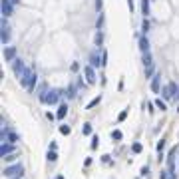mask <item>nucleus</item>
<instances>
[{
  "label": "nucleus",
  "instance_id": "f257e3e1",
  "mask_svg": "<svg viewBox=\"0 0 179 179\" xmlns=\"http://www.w3.org/2000/svg\"><path fill=\"white\" fill-rule=\"evenodd\" d=\"M20 84H22V88H26L28 92H34L36 84H38V76H36V70L34 68H28L24 72V76L20 78Z\"/></svg>",
  "mask_w": 179,
  "mask_h": 179
},
{
  "label": "nucleus",
  "instance_id": "f03ea898",
  "mask_svg": "<svg viewBox=\"0 0 179 179\" xmlns=\"http://www.w3.org/2000/svg\"><path fill=\"white\" fill-rule=\"evenodd\" d=\"M62 94H64L62 90H48L40 102H42V104H48V106H54V104H58V102H60Z\"/></svg>",
  "mask_w": 179,
  "mask_h": 179
},
{
  "label": "nucleus",
  "instance_id": "7ed1b4c3",
  "mask_svg": "<svg viewBox=\"0 0 179 179\" xmlns=\"http://www.w3.org/2000/svg\"><path fill=\"white\" fill-rule=\"evenodd\" d=\"M22 175H24V167L20 163L8 165L6 169H4V177H8V179H16V177H22Z\"/></svg>",
  "mask_w": 179,
  "mask_h": 179
},
{
  "label": "nucleus",
  "instance_id": "20e7f679",
  "mask_svg": "<svg viewBox=\"0 0 179 179\" xmlns=\"http://www.w3.org/2000/svg\"><path fill=\"white\" fill-rule=\"evenodd\" d=\"M177 88H179V86H177L175 82H169L167 86H163V88H161V96H163L165 100H171V97H175Z\"/></svg>",
  "mask_w": 179,
  "mask_h": 179
},
{
  "label": "nucleus",
  "instance_id": "39448f33",
  "mask_svg": "<svg viewBox=\"0 0 179 179\" xmlns=\"http://www.w3.org/2000/svg\"><path fill=\"white\" fill-rule=\"evenodd\" d=\"M0 40H2V44H8L10 42V26L6 22V18L0 20Z\"/></svg>",
  "mask_w": 179,
  "mask_h": 179
},
{
  "label": "nucleus",
  "instance_id": "423d86ee",
  "mask_svg": "<svg viewBox=\"0 0 179 179\" xmlns=\"http://www.w3.org/2000/svg\"><path fill=\"white\" fill-rule=\"evenodd\" d=\"M84 78L88 84H96L97 82V74H96V68H92L90 64L88 66H84Z\"/></svg>",
  "mask_w": 179,
  "mask_h": 179
},
{
  "label": "nucleus",
  "instance_id": "0eeeda50",
  "mask_svg": "<svg viewBox=\"0 0 179 179\" xmlns=\"http://www.w3.org/2000/svg\"><path fill=\"white\" fill-rule=\"evenodd\" d=\"M26 70H28V68L24 66V62H22L20 58L16 60V62H12V72H14V76H16V78H22Z\"/></svg>",
  "mask_w": 179,
  "mask_h": 179
},
{
  "label": "nucleus",
  "instance_id": "6e6552de",
  "mask_svg": "<svg viewBox=\"0 0 179 179\" xmlns=\"http://www.w3.org/2000/svg\"><path fill=\"white\" fill-rule=\"evenodd\" d=\"M0 10H2V16H4V18H10L12 12H14V4L10 2V0H2V2H0Z\"/></svg>",
  "mask_w": 179,
  "mask_h": 179
},
{
  "label": "nucleus",
  "instance_id": "1a4fd4ad",
  "mask_svg": "<svg viewBox=\"0 0 179 179\" xmlns=\"http://www.w3.org/2000/svg\"><path fill=\"white\" fill-rule=\"evenodd\" d=\"M90 66L92 68H104V66H102V52L94 50L90 54Z\"/></svg>",
  "mask_w": 179,
  "mask_h": 179
},
{
  "label": "nucleus",
  "instance_id": "9d476101",
  "mask_svg": "<svg viewBox=\"0 0 179 179\" xmlns=\"http://www.w3.org/2000/svg\"><path fill=\"white\" fill-rule=\"evenodd\" d=\"M16 52H18V50H16V46L4 48V60H6V62H10V64L16 62V60H18V58H16Z\"/></svg>",
  "mask_w": 179,
  "mask_h": 179
},
{
  "label": "nucleus",
  "instance_id": "9b49d317",
  "mask_svg": "<svg viewBox=\"0 0 179 179\" xmlns=\"http://www.w3.org/2000/svg\"><path fill=\"white\" fill-rule=\"evenodd\" d=\"M151 92L153 94H161V74H155L151 78Z\"/></svg>",
  "mask_w": 179,
  "mask_h": 179
},
{
  "label": "nucleus",
  "instance_id": "f8f14e48",
  "mask_svg": "<svg viewBox=\"0 0 179 179\" xmlns=\"http://www.w3.org/2000/svg\"><path fill=\"white\" fill-rule=\"evenodd\" d=\"M14 147H16L14 143L2 142V143H0V155H2V157H6V155H10V153H14Z\"/></svg>",
  "mask_w": 179,
  "mask_h": 179
},
{
  "label": "nucleus",
  "instance_id": "ddd939ff",
  "mask_svg": "<svg viewBox=\"0 0 179 179\" xmlns=\"http://www.w3.org/2000/svg\"><path fill=\"white\" fill-rule=\"evenodd\" d=\"M175 153H177V149H171L169 155H167V167H169V173L175 171ZM173 175H175V173H173Z\"/></svg>",
  "mask_w": 179,
  "mask_h": 179
},
{
  "label": "nucleus",
  "instance_id": "4468645a",
  "mask_svg": "<svg viewBox=\"0 0 179 179\" xmlns=\"http://www.w3.org/2000/svg\"><path fill=\"white\" fill-rule=\"evenodd\" d=\"M139 50H142V54L149 52V40H147V36H145V34L139 36Z\"/></svg>",
  "mask_w": 179,
  "mask_h": 179
},
{
  "label": "nucleus",
  "instance_id": "2eb2a0df",
  "mask_svg": "<svg viewBox=\"0 0 179 179\" xmlns=\"http://www.w3.org/2000/svg\"><path fill=\"white\" fill-rule=\"evenodd\" d=\"M142 62H143V68H149V66H153V56H151V52H145V54H142Z\"/></svg>",
  "mask_w": 179,
  "mask_h": 179
},
{
  "label": "nucleus",
  "instance_id": "dca6fc26",
  "mask_svg": "<svg viewBox=\"0 0 179 179\" xmlns=\"http://www.w3.org/2000/svg\"><path fill=\"white\" fill-rule=\"evenodd\" d=\"M66 113H68V104H60L56 117H58V119H64V117H66Z\"/></svg>",
  "mask_w": 179,
  "mask_h": 179
},
{
  "label": "nucleus",
  "instance_id": "f3484780",
  "mask_svg": "<svg viewBox=\"0 0 179 179\" xmlns=\"http://www.w3.org/2000/svg\"><path fill=\"white\" fill-rule=\"evenodd\" d=\"M76 96H78V88H76V86H68L66 97H68V100H72V97H76Z\"/></svg>",
  "mask_w": 179,
  "mask_h": 179
},
{
  "label": "nucleus",
  "instance_id": "a211bd4d",
  "mask_svg": "<svg viewBox=\"0 0 179 179\" xmlns=\"http://www.w3.org/2000/svg\"><path fill=\"white\" fill-rule=\"evenodd\" d=\"M94 42H96V46H102V44H104V30H97V32H96Z\"/></svg>",
  "mask_w": 179,
  "mask_h": 179
},
{
  "label": "nucleus",
  "instance_id": "6ab92c4d",
  "mask_svg": "<svg viewBox=\"0 0 179 179\" xmlns=\"http://www.w3.org/2000/svg\"><path fill=\"white\" fill-rule=\"evenodd\" d=\"M142 14H143V18L149 16V0H142Z\"/></svg>",
  "mask_w": 179,
  "mask_h": 179
},
{
  "label": "nucleus",
  "instance_id": "aec40b11",
  "mask_svg": "<svg viewBox=\"0 0 179 179\" xmlns=\"http://www.w3.org/2000/svg\"><path fill=\"white\" fill-rule=\"evenodd\" d=\"M46 157H48V161H50V163H56V161H58V153H56L54 149H48Z\"/></svg>",
  "mask_w": 179,
  "mask_h": 179
},
{
  "label": "nucleus",
  "instance_id": "412c9836",
  "mask_svg": "<svg viewBox=\"0 0 179 179\" xmlns=\"http://www.w3.org/2000/svg\"><path fill=\"white\" fill-rule=\"evenodd\" d=\"M163 149H165V139H159L157 142V155H159V159L163 157Z\"/></svg>",
  "mask_w": 179,
  "mask_h": 179
},
{
  "label": "nucleus",
  "instance_id": "4be33fe9",
  "mask_svg": "<svg viewBox=\"0 0 179 179\" xmlns=\"http://www.w3.org/2000/svg\"><path fill=\"white\" fill-rule=\"evenodd\" d=\"M104 22H106V16L100 12V16H97V22H96V28H97V30H104Z\"/></svg>",
  "mask_w": 179,
  "mask_h": 179
},
{
  "label": "nucleus",
  "instance_id": "5701e85b",
  "mask_svg": "<svg viewBox=\"0 0 179 179\" xmlns=\"http://www.w3.org/2000/svg\"><path fill=\"white\" fill-rule=\"evenodd\" d=\"M100 102H102V96H97V97H94V100H92L90 104L86 106V110H92V107H96L97 104H100Z\"/></svg>",
  "mask_w": 179,
  "mask_h": 179
},
{
  "label": "nucleus",
  "instance_id": "b1692460",
  "mask_svg": "<svg viewBox=\"0 0 179 179\" xmlns=\"http://www.w3.org/2000/svg\"><path fill=\"white\" fill-rule=\"evenodd\" d=\"M155 76V66H149V68H145V78H153Z\"/></svg>",
  "mask_w": 179,
  "mask_h": 179
},
{
  "label": "nucleus",
  "instance_id": "393cba45",
  "mask_svg": "<svg viewBox=\"0 0 179 179\" xmlns=\"http://www.w3.org/2000/svg\"><path fill=\"white\" fill-rule=\"evenodd\" d=\"M112 139H116V142H119V139H123V133L119 132V129H113V132H112Z\"/></svg>",
  "mask_w": 179,
  "mask_h": 179
},
{
  "label": "nucleus",
  "instance_id": "a878e982",
  "mask_svg": "<svg viewBox=\"0 0 179 179\" xmlns=\"http://www.w3.org/2000/svg\"><path fill=\"white\" fill-rule=\"evenodd\" d=\"M147 32H149V20L143 18V22H142V34H147Z\"/></svg>",
  "mask_w": 179,
  "mask_h": 179
},
{
  "label": "nucleus",
  "instance_id": "bb28decb",
  "mask_svg": "<svg viewBox=\"0 0 179 179\" xmlns=\"http://www.w3.org/2000/svg\"><path fill=\"white\" fill-rule=\"evenodd\" d=\"M2 159L6 161V163H12V161L18 159V153H10V155H6V157H2Z\"/></svg>",
  "mask_w": 179,
  "mask_h": 179
},
{
  "label": "nucleus",
  "instance_id": "cd10ccee",
  "mask_svg": "<svg viewBox=\"0 0 179 179\" xmlns=\"http://www.w3.org/2000/svg\"><path fill=\"white\" fill-rule=\"evenodd\" d=\"M142 149H143V145H142V143H137V142L132 145V151H133V153H142Z\"/></svg>",
  "mask_w": 179,
  "mask_h": 179
},
{
  "label": "nucleus",
  "instance_id": "c85d7f7f",
  "mask_svg": "<svg viewBox=\"0 0 179 179\" xmlns=\"http://www.w3.org/2000/svg\"><path fill=\"white\" fill-rule=\"evenodd\" d=\"M82 133H84V135H92V123H84Z\"/></svg>",
  "mask_w": 179,
  "mask_h": 179
},
{
  "label": "nucleus",
  "instance_id": "c756f323",
  "mask_svg": "<svg viewBox=\"0 0 179 179\" xmlns=\"http://www.w3.org/2000/svg\"><path fill=\"white\" fill-rule=\"evenodd\" d=\"M155 107H159L161 112H165V110H167V106H165V102H163V100H155Z\"/></svg>",
  "mask_w": 179,
  "mask_h": 179
},
{
  "label": "nucleus",
  "instance_id": "7c9ffc66",
  "mask_svg": "<svg viewBox=\"0 0 179 179\" xmlns=\"http://www.w3.org/2000/svg\"><path fill=\"white\" fill-rule=\"evenodd\" d=\"M70 132H72V129H70V126H66V123H64V126H60V133L70 135Z\"/></svg>",
  "mask_w": 179,
  "mask_h": 179
},
{
  "label": "nucleus",
  "instance_id": "2f4dec72",
  "mask_svg": "<svg viewBox=\"0 0 179 179\" xmlns=\"http://www.w3.org/2000/svg\"><path fill=\"white\" fill-rule=\"evenodd\" d=\"M97 145H100V137H97V135H94V137H92V145H90V147H92V149H96Z\"/></svg>",
  "mask_w": 179,
  "mask_h": 179
},
{
  "label": "nucleus",
  "instance_id": "473e14b6",
  "mask_svg": "<svg viewBox=\"0 0 179 179\" xmlns=\"http://www.w3.org/2000/svg\"><path fill=\"white\" fill-rule=\"evenodd\" d=\"M106 64H107V52L102 50V66H106Z\"/></svg>",
  "mask_w": 179,
  "mask_h": 179
},
{
  "label": "nucleus",
  "instance_id": "72a5a7b5",
  "mask_svg": "<svg viewBox=\"0 0 179 179\" xmlns=\"http://www.w3.org/2000/svg\"><path fill=\"white\" fill-rule=\"evenodd\" d=\"M102 8H104V0H96V10L102 12Z\"/></svg>",
  "mask_w": 179,
  "mask_h": 179
},
{
  "label": "nucleus",
  "instance_id": "f704fd0d",
  "mask_svg": "<svg viewBox=\"0 0 179 179\" xmlns=\"http://www.w3.org/2000/svg\"><path fill=\"white\" fill-rule=\"evenodd\" d=\"M126 117H127V110H123V112H122V113L117 116V122H123Z\"/></svg>",
  "mask_w": 179,
  "mask_h": 179
},
{
  "label": "nucleus",
  "instance_id": "c9c22d12",
  "mask_svg": "<svg viewBox=\"0 0 179 179\" xmlns=\"http://www.w3.org/2000/svg\"><path fill=\"white\" fill-rule=\"evenodd\" d=\"M142 175H143V177L149 175V165H143V167H142Z\"/></svg>",
  "mask_w": 179,
  "mask_h": 179
},
{
  "label": "nucleus",
  "instance_id": "e433bc0d",
  "mask_svg": "<svg viewBox=\"0 0 179 179\" xmlns=\"http://www.w3.org/2000/svg\"><path fill=\"white\" fill-rule=\"evenodd\" d=\"M80 70V64L78 62H72V72H78Z\"/></svg>",
  "mask_w": 179,
  "mask_h": 179
},
{
  "label": "nucleus",
  "instance_id": "4c0bfd02",
  "mask_svg": "<svg viewBox=\"0 0 179 179\" xmlns=\"http://www.w3.org/2000/svg\"><path fill=\"white\" fill-rule=\"evenodd\" d=\"M86 84H88V82H84V80H82V78H78V86H80V88H84V86H86Z\"/></svg>",
  "mask_w": 179,
  "mask_h": 179
},
{
  "label": "nucleus",
  "instance_id": "58836bf2",
  "mask_svg": "<svg viewBox=\"0 0 179 179\" xmlns=\"http://www.w3.org/2000/svg\"><path fill=\"white\" fill-rule=\"evenodd\" d=\"M127 6H129V12H133V0H127Z\"/></svg>",
  "mask_w": 179,
  "mask_h": 179
},
{
  "label": "nucleus",
  "instance_id": "ea45409f",
  "mask_svg": "<svg viewBox=\"0 0 179 179\" xmlns=\"http://www.w3.org/2000/svg\"><path fill=\"white\" fill-rule=\"evenodd\" d=\"M167 173H169V171H161V175H159V179H167Z\"/></svg>",
  "mask_w": 179,
  "mask_h": 179
},
{
  "label": "nucleus",
  "instance_id": "a19ab883",
  "mask_svg": "<svg viewBox=\"0 0 179 179\" xmlns=\"http://www.w3.org/2000/svg\"><path fill=\"white\" fill-rule=\"evenodd\" d=\"M10 2H12L14 6H16V4H20V0H10Z\"/></svg>",
  "mask_w": 179,
  "mask_h": 179
},
{
  "label": "nucleus",
  "instance_id": "79ce46f5",
  "mask_svg": "<svg viewBox=\"0 0 179 179\" xmlns=\"http://www.w3.org/2000/svg\"><path fill=\"white\" fill-rule=\"evenodd\" d=\"M175 100H179V88H177V94H175Z\"/></svg>",
  "mask_w": 179,
  "mask_h": 179
},
{
  "label": "nucleus",
  "instance_id": "37998d69",
  "mask_svg": "<svg viewBox=\"0 0 179 179\" xmlns=\"http://www.w3.org/2000/svg\"><path fill=\"white\" fill-rule=\"evenodd\" d=\"M177 112H179V110H177Z\"/></svg>",
  "mask_w": 179,
  "mask_h": 179
}]
</instances>
